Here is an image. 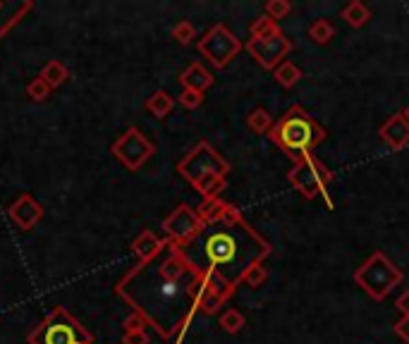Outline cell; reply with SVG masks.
Returning <instances> with one entry per match:
<instances>
[{"label": "cell", "instance_id": "cell-1", "mask_svg": "<svg viewBox=\"0 0 409 344\" xmlns=\"http://www.w3.org/2000/svg\"><path fill=\"white\" fill-rule=\"evenodd\" d=\"M115 292L163 340L175 337V344H180L199 313L203 273L184 249L165 239L163 251L151 261L137 263L118 282Z\"/></svg>", "mask_w": 409, "mask_h": 344}, {"label": "cell", "instance_id": "cell-2", "mask_svg": "<svg viewBox=\"0 0 409 344\" xmlns=\"http://www.w3.org/2000/svg\"><path fill=\"white\" fill-rule=\"evenodd\" d=\"M184 253L203 275L220 277L237 287L251 265L270 256V244L244 220L237 206L227 203L222 220L206 225Z\"/></svg>", "mask_w": 409, "mask_h": 344}, {"label": "cell", "instance_id": "cell-3", "mask_svg": "<svg viewBox=\"0 0 409 344\" xmlns=\"http://www.w3.org/2000/svg\"><path fill=\"white\" fill-rule=\"evenodd\" d=\"M268 136L287 158L297 163L299 158L309 155L328 134L302 106H292L278 122L270 127Z\"/></svg>", "mask_w": 409, "mask_h": 344}, {"label": "cell", "instance_id": "cell-4", "mask_svg": "<svg viewBox=\"0 0 409 344\" xmlns=\"http://www.w3.org/2000/svg\"><path fill=\"white\" fill-rule=\"evenodd\" d=\"M29 344H94V335L65 306H56L32 330Z\"/></svg>", "mask_w": 409, "mask_h": 344}, {"label": "cell", "instance_id": "cell-5", "mask_svg": "<svg viewBox=\"0 0 409 344\" xmlns=\"http://www.w3.org/2000/svg\"><path fill=\"white\" fill-rule=\"evenodd\" d=\"M402 270L383 251H374L354 273V282L374 301H383L402 282Z\"/></svg>", "mask_w": 409, "mask_h": 344}, {"label": "cell", "instance_id": "cell-6", "mask_svg": "<svg viewBox=\"0 0 409 344\" xmlns=\"http://www.w3.org/2000/svg\"><path fill=\"white\" fill-rule=\"evenodd\" d=\"M287 179L294 186V191H299L304 198H318L321 196L326 201L328 208L335 206L333 196H330V184H333V174L328 172V167L316 158L314 153L304 155L292 165V170L287 172Z\"/></svg>", "mask_w": 409, "mask_h": 344}, {"label": "cell", "instance_id": "cell-7", "mask_svg": "<svg viewBox=\"0 0 409 344\" xmlns=\"http://www.w3.org/2000/svg\"><path fill=\"white\" fill-rule=\"evenodd\" d=\"M177 172L182 174L191 186H194L201 177H206V174H220V177H227V172H230V163L222 158V155L210 146L208 141H199L182 160L177 163Z\"/></svg>", "mask_w": 409, "mask_h": 344}, {"label": "cell", "instance_id": "cell-8", "mask_svg": "<svg viewBox=\"0 0 409 344\" xmlns=\"http://www.w3.org/2000/svg\"><path fill=\"white\" fill-rule=\"evenodd\" d=\"M242 51V41L234 36L225 24H215L199 39V53L213 68H227Z\"/></svg>", "mask_w": 409, "mask_h": 344}, {"label": "cell", "instance_id": "cell-9", "mask_svg": "<svg viewBox=\"0 0 409 344\" xmlns=\"http://www.w3.org/2000/svg\"><path fill=\"white\" fill-rule=\"evenodd\" d=\"M163 229L168 234V241L177 244L180 249H187L191 241L206 229V225L201 222L196 208L187 206V203H180V206L163 220Z\"/></svg>", "mask_w": 409, "mask_h": 344}, {"label": "cell", "instance_id": "cell-10", "mask_svg": "<svg viewBox=\"0 0 409 344\" xmlns=\"http://www.w3.org/2000/svg\"><path fill=\"white\" fill-rule=\"evenodd\" d=\"M113 155L122 163L127 170L137 172L141 170V165L146 163L149 158L153 155V144L149 141L146 134H144L141 129H137V127H130L127 132H125L122 136L118 139V141H113Z\"/></svg>", "mask_w": 409, "mask_h": 344}, {"label": "cell", "instance_id": "cell-11", "mask_svg": "<svg viewBox=\"0 0 409 344\" xmlns=\"http://www.w3.org/2000/svg\"><path fill=\"white\" fill-rule=\"evenodd\" d=\"M246 51H249V56L254 58L263 70H275L282 63V60L290 56L292 41L287 39L285 34H278V36H273V39H266V41L249 39V41H246Z\"/></svg>", "mask_w": 409, "mask_h": 344}, {"label": "cell", "instance_id": "cell-12", "mask_svg": "<svg viewBox=\"0 0 409 344\" xmlns=\"http://www.w3.org/2000/svg\"><path fill=\"white\" fill-rule=\"evenodd\" d=\"M41 218H44V206L32 194H22L10 206V220L20 229H34Z\"/></svg>", "mask_w": 409, "mask_h": 344}, {"label": "cell", "instance_id": "cell-13", "mask_svg": "<svg viewBox=\"0 0 409 344\" xmlns=\"http://www.w3.org/2000/svg\"><path fill=\"white\" fill-rule=\"evenodd\" d=\"M381 139L388 144L393 151H402L405 146H409V122L402 113L390 115V120L381 125Z\"/></svg>", "mask_w": 409, "mask_h": 344}, {"label": "cell", "instance_id": "cell-14", "mask_svg": "<svg viewBox=\"0 0 409 344\" xmlns=\"http://www.w3.org/2000/svg\"><path fill=\"white\" fill-rule=\"evenodd\" d=\"M32 10H34V3H29V0H20V3H5V0H0V39Z\"/></svg>", "mask_w": 409, "mask_h": 344}, {"label": "cell", "instance_id": "cell-15", "mask_svg": "<svg viewBox=\"0 0 409 344\" xmlns=\"http://www.w3.org/2000/svg\"><path fill=\"white\" fill-rule=\"evenodd\" d=\"M180 84H182V89H191V91L203 94L206 89L213 87V75H210L201 63H191L189 68L180 75Z\"/></svg>", "mask_w": 409, "mask_h": 344}, {"label": "cell", "instance_id": "cell-16", "mask_svg": "<svg viewBox=\"0 0 409 344\" xmlns=\"http://www.w3.org/2000/svg\"><path fill=\"white\" fill-rule=\"evenodd\" d=\"M163 246H165V239H158L151 229H144V232H139V237L132 241V251L137 253L139 263L151 261L153 256H158L163 251Z\"/></svg>", "mask_w": 409, "mask_h": 344}, {"label": "cell", "instance_id": "cell-17", "mask_svg": "<svg viewBox=\"0 0 409 344\" xmlns=\"http://www.w3.org/2000/svg\"><path fill=\"white\" fill-rule=\"evenodd\" d=\"M39 77H41V79H44L51 89H58V87H63V84L68 82L70 70H68V65L60 63V60H48L44 68H41V75H39Z\"/></svg>", "mask_w": 409, "mask_h": 344}, {"label": "cell", "instance_id": "cell-18", "mask_svg": "<svg viewBox=\"0 0 409 344\" xmlns=\"http://www.w3.org/2000/svg\"><path fill=\"white\" fill-rule=\"evenodd\" d=\"M225 208L227 203L222 201V198H203V203L199 208H196V213H199V218L203 225H215V222L222 220V215H225Z\"/></svg>", "mask_w": 409, "mask_h": 344}, {"label": "cell", "instance_id": "cell-19", "mask_svg": "<svg viewBox=\"0 0 409 344\" xmlns=\"http://www.w3.org/2000/svg\"><path fill=\"white\" fill-rule=\"evenodd\" d=\"M340 15H342V20L350 24L352 29L364 27V24L371 20V10L366 8L362 0H352V3H347L345 8H342Z\"/></svg>", "mask_w": 409, "mask_h": 344}, {"label": "cell", "instance_id": "cell-20", "mask_svg": "<svg viewBox=\"0 0 409 344\" xmlns=\"http://www.w3.org/2000/svg\"><path fill=\"white\" fill-rule=\"evenodd\" d=\"M172 108H175V101H172V96L168 91H156L146 98V110L158 120L168 117L172 113Z\"/></svg>", "mask_w": 409, "mask_h": 344}, {"label": "cell", "instance_id": "cell-21", "mask_svg": "<svg viewBox=\"0 0 409 344\" xmlns=\"http://www.w3.org/2000/svg\"><path fill=\"white\" fill-rule=\"evenodd\" d=\"M249 34H251V39H256V41H266V39H273V36H278L282 32H280L278 22H273L270 17L261 15L249 24Z\"/></svg>", "mask_w": 409, "mask_h": 344}, {"label": "cell", "instance_id": "cell-22", "mask_svg": "<svg viewBox=\"0 0 409 344\" xmlns=\"http://www.w3.org/2000/svg\"><path fill=\"white\" fill-rule=\"evenodd\" d=\"M273 77H275V82H278L280 87L292 89L294 84L302 79V70H299L297 65L292 63V60H282L278 68L273 70Z\"/></svg>", "mask_w": 409, "mask_h": 344}, {"label": "cell", "instance_id": "cell-23", "mask_svg": "<svg viewBox=\"0 0 409 344\" xmlns=\"http://www.w3.org/2000/svg\"><path fill=\"white\" fill-rule=\"evenodd\" d=\"M194 189L199 191L203 198H218L220 191L225 189V177H220V174H206V177H201L199 182L194 184Z\"/></svg>", "mask_w": 409, "mask_h": 344}, {"label": "cell", "instance_id": "cell-24", "mask_svg": "<svg viewBox=\"0 0 409 344\" xmlns=\"http://www.w3.org/2000/svg\"><path fill=\"white\" fill-rule=\"evenodd\" d=\"M273 125L275 122L266 108H256V110H251L249 115H246V127H249L254 134H266V132H270V127Z\"/></svg>", "mask_w": 409, "mask_h": 344}, {"label": "cell", "instance_id": "cell-25", "mask_svg": "<svg viewBox=\"0 0 409 344\" xmlns=\"http://www.w3.org/2000/svg\"><path fill=\"white\" fill-rule=\"evenodd\" d=\"M309 36H311V41L318 46H326L330 39L335 36V27L330 24L328 20H316L314 24L309 27Z\"/></svg>", "mask_w": 409, "mask_h": 344}, {"label": "cell", "instance_id": "cell-26", "mask_svg": "<svg viewBox=\"0 0 409 344\" xmlns=\"http://www.w3.org/2000/svg\"><path fill=\"white\" fill-rule=\"evenodd\" d=\"M218 323H220V328L225 330V333L237 335L239 330L244 328V316L237 309H227V311L220 313V321Z\"/></svg>", "mask_w": 409, "mask_h": 344}, {"label": "cell", "instance_id": "cell-27", "mask_svg": "<svg viewBox=\"0 0 409 344\" xmlns=\"http://www.w3.org/2000/svg\"><path fill=\"white\" fill-rule=\"evenodd\" d=\"M172 39H175L177 44H182V46L191 44V41L196 39V29H194V24L187 22V20L177 22L175 27H172Z\"/></svg>", "mask_w": 409, "mask_h": 344}, {"label": "cell", "instance_id": "cell-28", "mask_svg": "<svg viewBox=\"0 0 409 344\" xmlns=\"http://www.w3.org/2000/svg\"><path fill=\"white\" fill-rule=\"evenodd\" d=\"M292 10V3L290 0H268L266 3V17H270L273 22L278 20H285Z\"/></svg>", "mask_w": 409, "mask_h": 344}, {"label": "cell", "instance_id": "cell-29", "mask_svg": "<svg viewBox=\"0 0 409 344\" xmlns=\"http://www.w3.org/2000/svg\"><path fill=\"white\" fill-rule=\"evenodd\" d=\"M268 280V270L266 268H263V265L261 263H256V265H251V268L249 270H246V273H244V277H242V282H246V285H249V287H261L263 285V282H266Z\"/></svg>", "mask_w": 409, "mask_h": 344}, {"label": "cell", "instance_id": "cell-30", "mask_svg": "<svg viewBox=\"0 0 409 344\" xmlns=\"http://www.w3.org/2000/svg\"><path fill=\"white\" fill-rule=\"evenodd\" d=\"M27 96L32 101H39V103H41V101H46L48 96H51V87H48V84L41 79V77H36V79H32V82L27 84Z\"/></svg>", "mask_w": 409, "mask_h": 344}, {"label": "cell", "instance_id": "cell-31", "mask_svg": "<svg viewBox=\"0 0 409 344\" xmlns=\"http://www.w3.org/2000/svg\"><path fill=\"white\" fill-rule=\"evenodd\" d=\"M180 103L187 108V110H194V108H199L203 103V94L191 91V89H182V94H180Z\"/></svg>", "mask_w": 409, "mask_h": 344}, {"label": "cell", "instance_id": "cell-32", "mask_svg": "<svg viewBox=\"0 0 409 344\" xmlns=\"http://www.w3.org/2000/svg\"><path fill=\"white\" fill-rule=\"evenodd\" d=\"M146 321L139 316V313H134L132 311L127 318H125V323H122V328H125V333H141V330H146Z\"/></svg>", "mask_w": 409, "mask_h": 344}, {"label": "cell", "instance_id": "cell-33", "mask_svg": "<svg viewBox=\"0 0 409 344\" xmlns=\"http://www.w3.org/2000/svg\"><path fill=\"white\" fill-rule=\"evenodd\" d=\"M122 344H149L146 330H141V333H125L122 335Z\"/></svg>", "mask_w": 409, "mask_h": 344}, {"label": "cell", "instance_id": "cell-34", "mask_svg": "<svg viewBox=\"0 0 409 344\" xmlns=\"http://www.w3.org/2000/svg\"><path fill=\"white\" fill-rule=\"evenodd\" d=\"M395 335H398L402 342H409V316H402L400 321L395 323Z\"/></svg>", "mask_w": 409, "mask_h": 344}, {"label": "cell", "instance_id": "cell-35", "mask_svg": "<svg viewBox=\"0 0 409 344\" xmlns=\"http://www.w3.org/2000/svg\"><path fill=\"white\" fill-rule=\"evenodd\" d=\"M395 306L400 309L402 316H409V289H407V292H402V294H400L398 301H395Z\"/></svg>", "mask_w": 409, "mask_h": 344}, {"label": "cell", "instance_id": "cell-36", "mask_svg": "<svg viewBox=\"0 0 409 344\" xmlns=\"http://www.w3.org/2000/svg\"><path fill=\"white\" fill-rule=\"evenodd\" d=\"M402 115H405V117H407V122H409V106L405 108V110H402Z\"/></svg>", "mask_w": 409, "mask_h": 344}]
</instances>
